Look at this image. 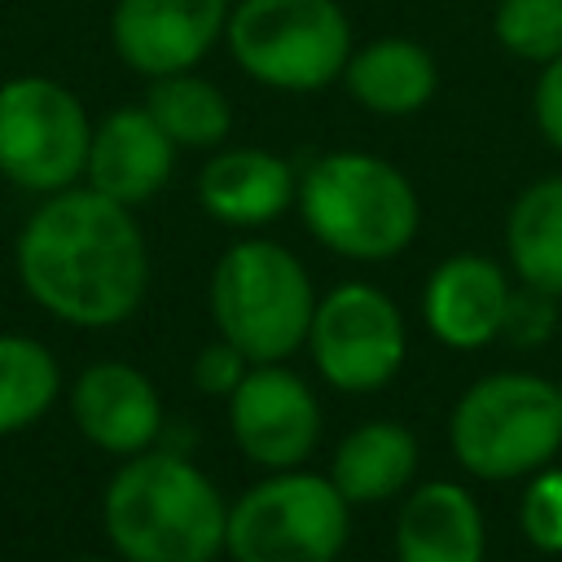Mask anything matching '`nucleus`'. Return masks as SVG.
<instances>
[{
	"instance_id": "nucleus-15",
	"label": "nucleus",
	"mask_w": 562,
	"mask_h": 562,
	"mask_svg": "<svg viewBox=\"0 0 562 562\" xmlns=\"http://www.w3.org/2000/svg\"><path fill=\"white\" fill-rule=\"evenodd\" d=\"M70 408H75L79 430L97 448L119 452V457L145 452L162 430V404H158L154 382L140 369L119 364V360L83 369L75 382Z\"/></svg>"
},
{
	"instance_id": "nucleus-24",
	"label": "nucleus",
	"mask_w": 562,
	"mask_h": 562,
	"mask_svg": "<svg viewBox=\"0 0 562 562\" xmlns=\"http://www.w3.org/2000/svg\"><path fill=\"white\" fill-rule=\"evenodd\" d=\"M553 294H544V290H536V285H522V290H514L509 294V312H505V325H501V334L509 338V342H527V347H536V342H544L549 334H553V325H558V316H553Z\"/></svg>"
},
{
	"instance_id": "nucleus-2",
	"label": "nucleus",
	"mask_w": 562,
	"mask_h": 562,
	"mask_svg": "<svg viewBox=\"0 0 562 562\" xmlns=\"http://www.w3.org/2000/svg\"><path fill=\"white\" fill-rule=\"evenodd\" d=\"M101 509L127 562H215L228 531L220 487L180 452H136L110 479Z\"/></svg>"
},
{
	"instance_id": "nucleus-18",
	"label": "nucleus",
	"mask_w": 562,
	"mask_h": 562,
	"mask_svg": "<svg viewBox=\"0 0 562 562\" xmlns=\"http://www.w3.org/2000/svg\"><path fill=\"white\" fill-rule=\"evenodd\" d=\"M334 487L347 505H378L413 487L417 479V439L400 422H364L342 435L329 461Z\"/></svg>"
},
{
	"instance_id": "nucleus-8",
	"label": "nucleus",
	"mask_w": 562,
	"mask_h": 562,
	"mask_svg": "<svg viewBox=\"0 0 562 562\" xmlns=\"http://www.w3.org/2000/svg\"><path fill=\"white\" fill-rule=\"evenodd\" d=\"M88 110L66 83L48 75L0 83V176L18 189H70L88 167Z\"/></svg>"
},
{
	"instance_id": "nucleus-10",
	"label": "nucleus",
	"mask_w": 562,
	"mask_h": 562,
	"mask_svg": "<svg viewBox=\"0 0 562 562\" xmlns=\"http://www.w3.org/2000/svg\"><path fill=\"white\" fill-rule=\"evenodd\" d=\"M233 443L263 470H294L321 443V404L285 360L250 364L228 395Z\"/></svg>"
},
{
	"instance_id": "nucleus-25",
	"label": "nucleus",
	"mask_w": 562,
	"mask_h": 562,
	"mask_svg": "<svg viewBox=\"0 0 562 562\" xmlns=\"http://www.w3.org/2000/svg\"><path fill=\"white\" fill-rule=\"evenodd\" d=\"M246 369H250V360L228 342V338H220V342H206L202 351H198V360H193V382H198V391L202 395H233L237 391V382L246 378Z\"/></svg>"
},
{
	"instance_id": "nucleus-20",
	"label": "nucleus",
	"mask_w": 562,
	"mask_h": 562,
	"mask_svg": "<svg viewBox=\"0 0 562 562\" xmlns=\"http://www.w3.org/2000/svg\"><path fill=\"white\" fill-rule=\"evenodd\" d=\"M140 105L176 140V149H220L233 132V105L224 88L193 70L149 79Z\"/></svg>"
},
{
	"instance_id": "nucleus-16",
	"label": "nucleus",
	"mask_w": 562,
	"mask_h": 562,
	"mask_svg": "<svg viewBox=\"0 0 562 562\" xmlns=\"http://www.w3.org/2000/svg\"><path fill=\"white\" fill-rule=\"evenodd\" d=\"M347 97L378 119H408L439 92V61L413 35H378L351 48L342 79Z\"/></svg>"
},
{
	"instance_id": "nucleus-17",
	"label": "nucleus",
	"mask_w": 562,
	"mask_h": 562,
	"mask_svg": "<svg viewBox=\"0 0 562 562\" xmlns=\"http://www.w3.org/2000/svg\"><path fill=\"white\" fill-rule=\"evenodd\" d=\"M487 527L479 501L448 479L417 483L395 514V562H483Z\"/></svg>"
},
{
	"instance_id": "nucleus-7",
	"label": "nucleus",
	"mask_w": 562,
	"mask_h": 562,
	"mask_svg": "<svg viewBox=\"0 0 562 562\" xmlns=\"http://www.w3.org/2000/svg\"><path fill=\"white\" fill-rule=\"evenodd\" d=\"M351 536V505L329 474L272 470L228 505L233 562H334Z\"/></svg>"
},
{
	"instance_id": "nucleus-27",
	"label": "nucleus",
	"mask_w": 562,
	"mask_h": 562,
	"mask_svg": "<svg viewBox=\"0 0 562 562\" xmlns=\"http://www.w3.org/2000/svg\"><path fill=\"white\" fill-rule=\"evenodd\" d=\"M83 562H101V558H83Z\"/></svg>"
},
{
	"instance_id": "nucleus-28",
	"label": "nucleus",
	"mask_w": 562,
	"mask_h": 562,
	"mask_svg": "<svg viewBox=\"0 0 562 562\" xmlns=\"http://www.w3.org/2000/svg\"><path fill=\"white\" fill-rule=\"evenodd\" d=\"M558 391H562V382H558Z\"/></svg>"
},
{
	"instance_id": "nucleus-22",
	"label": "nucleus",
	"mask_w": 562,
	"mask_h": 562,
	"mask_svg": "<svg viewBox=\"0 0 562 562\" xmlns=\"http://www.w3.org/2000/svg\"><path fill=\"white\" fill-rule=\"evenodd\" d=\"M492 35L514 61L544 66L562 57V0H496Z\"/></svg>"
},
{
	"instance_id": "nucleus-4",
	"label": "nucleus",
	"mask_w": 562,
	"mask_h": 562,
	"mask_svg": "<svg viewBox=\"0 0 562 562\" xmlns=\"http://www.w3.org/2000/svg\"><path fill=\"white\" fill-rule=\"evenodd\" d=\"M448 439L474 479H531L562 448V391L558 382L522 369L487 373L452 404Z\"/></svg>"
},
{
	"instance_id": "nucleus-23",
	"label": "nucleus",
	"mask_w": 562,
	"mask_h": 562,
	"mask_svg": "<svg viewBox=\"0 0 562 562\" xmlns=\"http://www.w3.org/2000/svg\"><path fill=\"white\" fill-rule=\"evenodd\" d=\"M518 522H522V536L540 553H562V470L544 465L527 479Z\"/></svg>"
},
{
	"instance_id": "nucleus-6",
	"label": "nucleus",
	"mask_w": 562,
	"mask_h": 562,
	"mask_svg": "<svg viewBox=\"0 0 562 562\" xmlns=\"http://www.w3.org/2000/svg\"><path fill=\"white\" fill-rule=\"evenodd\" d=\"M224 48L259 88L307 97L342 79L356 31L338 0H233Z\"/></svg>"
},
{
	"instance_id": "nucleus-14",
	"label": "nucleus",
	"mask_w": 562,
	"mask_h": 562,
	"mask_svg": "<svg viewBox=\"0 0 562 562\" xmlns=\"http://www.w3.org/2000/svg\"><path fill=\"white\" fill-rule=\"evenodd\" d=\"M299 198L294 167L263 145H220L198 171V202L228 228H263Z\"/></svg>"
},
{
	"instance_id": "nucleus-5",
	"label": "nucleus",
	"mask_w": 562,
	"mask_h": 562,
	"mask_svg": "<svg viewBox=\"0 0 562 562\" xmlns=\"http://www.w3.org/2000/svg\"><path fill=\"white\" fill-rule=\"evenodd\" d=\"M316 290L294 250L268 237L228 246L211 272V316L250 364L290 360L312 329Z\"/></svg>"
},
{
	"instance_id": "nucleus-11",
	"label": "nucleus",
	"mask_w": 562,
	"mask_h": 562,
	"mask_svg": "<svg viewBox=\"0 0 562 562\" xmlns=\"http://www.w3.org/2000/svg\"><path fill=\"white\" fill-rule=\"evenodd\" d=\"M233 0H114L110 44L119 61L145 79L198 70L224 44Z\"/></svg>"
},
{
	"instance_id": "nucleus-3",
	"label": "nucleus",
	"mask_w": 562,
	"mask_h": 562,
	"mask_svg": "<svg viewBox=\"0 0 562 562\" xmlns=\"http://www.w3.org/2000/svg\"><path fill=\"white\" fill-rule=\"evenodd\" d=\"M303 228L334 255L382 263L413 246L422 228V198L413 180L382 154L329 149L299 176L294 198Z\"/></svg>"
},
{
	"instance_id": "nucleus-19",
	"label": "nucleus",
	"mask_w": 562,
	"mask_h": 562,
	"mask_svg": "<svg viewBox=\"0 0 562 562\" xmlns=\"http://www.w3.org/2000/svg\"><path fill=\"white\" fill-rule=\"evenodd\" d=\"M505 250L522 285L562 299V176H540L514 198Z\"/></svg>"
},
{
	"instance_id": "nucleus-26",
	"label": "nucleus",
	"mask_w": 562,
	"mask_h": 562,
	"mask_svg": "<svg viewBox=\"0 0 562 562\" xmlns=\"http://www.w3.org/2000/svg\"><path fill=\"white\" fill-rule=\"evenodd\" d=\"M531 119H536V132L544 136V145L562 154V57L536 66V83H531Z\"/></svg>"
},
{
	"instance_id": "nucleus-12",
	"label": "nucleus",
	"mask_w": 562,
	"mask_h": 562,
	"mask_svg": "<svg viewBox=\"0 0 562 562\" xmlns=\"http://www.w3.org/2000/svg\"><path fill=\"white\" fill-rule=\"evenodd\" d=\"M509 294L514 290L505 281V268L487 255H448L426 277L422 321L443 347L479 351L492 338H501Z\"/></svg>"
},
{
	"instance_id": "nucleus-13",
	"label": "nucleus",
	"mask_w": 562,
	"mask_h": 562,
	"mask_svg": "<svg viewBox=\"0 0 562 562\" xmlns=\"http://www.w3.org/2000/svg\"><path fill=\"white\" fill-rule=\"evenodd\" d=\"M176 167V140L154 123L145 105L110 110L101 123H92L88 140V184L123 206L149 202Z\"/></svg>"
},
{
	"instance_id": "nucleus-21",
	"label": "nucleus",
	"mask_w": 562,
	"mask_h": 562,
	"mask_svg": "<svg viewBox=\"0 0 562 562\" xmlns=\"http://www.w3.org/2000/svg\"><path fill=\"white\" fill-rule=\"evenodd\" d=\"M57 395V360L44 342L0 334V435L22 430L48 413Z\"/></svg>"
},
{
	"instance_id": "nucleus-9",
	"label": "nucleus",
	"mask_w": 562,
	"mask_h": 562,
	"mask_svg": "<svg viewBox=\"0 0 562 562\" xmlns=\"http://www.w3.org/2000/svg\"><path fill=\"white\" fill-rule=\"evenodd\" d=\"M307 351L316 360V373L334 391L369 395L400 373L408 329L386 290L369 281H342L325 299H316Z\"/></svg>"
},
{
	"instance_id": "nucleus-1",
	"label": "nucleus",
	"mask_w": 562,
	"mask_h": 562,
	"mask_svg": "<svg viewBox=\"0 0 562 562\" xmlns=\"http://www.w3.org/2000/svg\"><path fill=\"white\" fill-rule=\"evenodd\" d=\"M18 268L40 307L105 329L127 321L149 281V255L132 206L88 189H57L18 237Z\"/></svg>"
}]
</instances>
